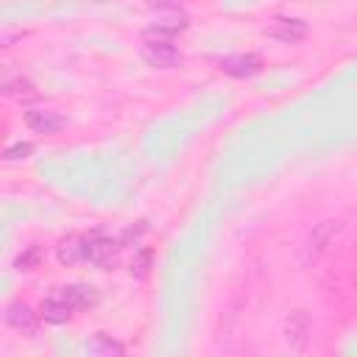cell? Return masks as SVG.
Segmentation results:
<instances>
[{"mask_svg":"<svg viewBox=\"0 0 357 357\" xmlns=\"http://www.w3.org/2000/svg\"><path fill=\"white\" fill-rule=\"evenodd\" d=\"M39 312H42V318H45L47 324H64V321L73 315V304H70V301L61 296V290H59V293H53V296H47V298L42 301Z\"/></svg>","mask_w":357,"mask_h":357,"instance_id":"9","label":"cell"},{"mask_svg":"<svg viewBox=\"0 0 357 357\" xmlns=\"http://www.w3.org/2000/svg\"><path fill=\"white\" fill-rule=\"evenodd\" d=\"M86 351H89V354H98V357H120V354H126L123 343L112 340V337L103 335V332H98V335H92V337L86 340Z\"/></svg>","mask_w":357,"mask_h":357,"instance_id":"12","label":"cell"},{"mask_svg":"<svg viewBox=\"0 0 357 357\" xmlns=\"http://www.w3.org/2000/svg\"><path fill=\"white\" fill-rule=\"evenodd\" d=\"M56 257H59L61 265H78V262H86V254H84V237H67V240H61Z\"/></svg>","mask_w":357,"mask_h":357,"instance_id":"11","label":"cell"},{"mask_svg":"<svg viewBox=\"0 0 357 357\" xmlns=\"http://www.w3.org/2000/svg\"><path fill=\"white\" fill-rule=\"evenodd\" d=\"M148 271H151V251H139V254L134 257V262H131V273H134L137 279H145Z\"/></svg>","mask_w":357,"mask_h":357,"instance_id":"15","label":"cell"},{"mask_svg":"<svg viewBox=\"0 0 357 357\" xmlns=\"http://www.w3.org/2000/svg\"><path fill=\"white\" fill-rule=\"evenodd\" d=\"M36 262H39V248L36 245H31L25 254L17 257V268L20 271H31V268H36Z\"/></svg>","mask_w":357,"mask_h":357,"instance_id":"17","label":"cell"},{"mask_svg":"<svg viewBox=\"0 0 357 357\" xmlns=\"http://www.w3.org/2000/svg\"><path fill=\"white\" fill-rule=\"evenodd\" d=\"M3 318H6V324H8L11 329H17V332H22V335H33L36 326H39L36 312H33L28 304H20V301L8 304L6 312H3Z\"/></svg>","mask_w":357,"mask_h":357,"instance_id":"7","label":"cell"},{"mask_svg":"<svg viewBox=\"0 0 357 357\" xmlns=\"http://www.w3.org/2000/svg\"><path fill=\"white\" fill-rule=\"evenodd\" d=\"M307 340H310V315L304 310H296L284 321V343H287L290 351L298 354V351L307 349Z\"/></svg>","mask_w":357,"mask_h":357,"instance_id":"4","label":"cell"},{"mask_svg":"<svg viewBox=\"0 0 357 357\" xmlns=\"http://www.w3.org/2000/svg\"><path fill=\"white\" fill-rule=\"evenodd\" d=\"M142 59L151 64V67H159V70H167V67H176L181 61V53L176 50L173 42H142Z\"/></svg>","mask_w":357,"mask_h":357,"instance_id":"5","label":"cell"},{"mask_svg":"<svg viewBox=\"0 0 357 357\" xmlns=\"http://www.w3.org/2000/svg\"><path fill=\"white\" fill-rule=\"evenodd\" d=\"M25 123L36 134H56L64 126V120L56 112H47V109H28L25 112Z\"/></svg>","mask_w":357,"mask_h":357,"instance_id":"8","label":"cell"},{"mask_svg":"<svg viewBox=\"0 0 357 357\" xmlns=\"http://www.w3.org/2000/svg\"><path fill=\"white\" fill-rule=\"evenodd\" d=\"M187 28V17L178 14V11H170L159 20H153L145 31H142V42H173V36L178 31Z\"/></svg>","mask_w":357,"mask_h":357,"instance_id":"3","label":"cell"},{"mask_svg":"<svg viewBox=\"0 0 357 357\" xmlns=\"http://www.w3.org/2000/svg\"><path fill=\"white\" fill-rule=\"evenodd\" d=\"M3 89H6V95H17L20 100H33L36 98V86L28 81V78H22V75H17V78H6V84H3Z\"/></svg>","mask_w":357,"mask_h":357,"instance_id":"14","label":"cell"},{"mask_svg":"<svg viewBox=\"0 0 357 357\" xmlns=\"http://www.w3.org/2000/svg\"><path fill=\"white\" fill-rule=\"evenodd\" d=\"M340 231H343V223L340 220H321L318 226H312V231L301 243V254H298L301 257V265L312 268L329 251V245L337 240Z\"/></svg>","mask_w":357,"mask_h":357,"instance_id":"1","label":"cell"},{"mask_svg":"<svg viewBox=\"0 0 357 357\" xmlns=\"http://www.w3.org/2000/svg\"><path fill=\"white\" fill-rule=\"evenodd\" d=\"M151 6H173V3H178V0H148Z\"/></svg>","mask_w":357,"mask_h":357,"instance_id":"18","label":"cell"},{"mask_svg":"<svg viewBox=\"0 0 357 357\" xmlns=\"http://www.w3.org/2000/svg\"><path fill=\"white\" fill-rule=\"evenodd\" d=\"M259 67H262V61L254 53H231V56L220 59V70L234 78H251L259 73Z\"/></svg>","mask_w":357,"mask_h":357,"instance_id":"6","label":"cell"},{"mask_svg":"<svg viewBox=\"0 0 357 357\" xmlns=\"http://www.w3.org/2000/svg\"><path fill=\"white\" fill-rule=\"evenodd\" d=\"M61 296L73 304V310H84V307H92L98 301V293L95 287L89 284H70V287H61Z\"/></svg>","mask_w":357,"mask_h":357,"instance_id":"13","label":"cell"},{"mask_svg":"<svg viewBox=\"0 0 357 357\" xmlns=\"http://www.w3.org/2000/svg\"><path fill=\"white\" fill-rule=\"evenodd\" d=\"M123 248V237H112L106 231H89L84 234V254L92 265H112Z\"/></svg>","mask_w":357,"mask_h":357,"instance_id":"2","label":"cell"},{"mask_svg":"<svg viewBox=\"0 0 357 357\" xmlns=\"http://www.w3.org/2000/svg\"><path fill=\"white\" fill-rule=\"evenodd\" d=\"M33 153V145L31 142H14L6 148V159L8 162H17V159H28Z\"/></svg>","mask_w":357,"mask_h":357,"instance_id":"16","label":"cell"},{"mask_svg":"<svg viewBox=\"0 0 357 357\" xmlns=\"http://www.w3.org/2000/svg\"><path fill=\"white\" fill-rule=\"evenodd\" d=\"M304 33H307V22H301V20H287V17L276 20V22L268 28V36L282 39V42H298V39H304Z\"/></svg>","mask_w":357,"mask_h":357,"instance_id":"10","label":"cell"}]
</instances>
